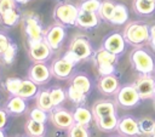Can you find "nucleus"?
I'll return each mask as SVG.
<instances>
[{
	"instance_id": "obj_42",
	"label": "nucleus",
	"mask_w": 155,
	"mask_h": 137,
	"mask_svg": "<svg viewBox=\"0 0 155 137\" xmlns=\"http://www.w3.org/2000/svg\"><path fill=\"white\" fill-rule=\"evenodd\" d=\"M63 58H65L67 61H69V62H71L73 64H76L78 62H80V61H79V58H78V57H76V56H75V55H74L73 52H70L69 50H68V51H67V52L64 53V56H63Z\"/></svg>"
},
{
	"instance_id": "obj_6",
	"label": "nucleus",
	"mask_w": 155,
	"mask_h": 137,
	"mask_svg": "<svg viewBox=\"0 0 155 137\" xmlns=\"http://www.w3.org/2000/svg\"><path fill=\"white\" fill-rule=\"evenodd\" d=\"M24 32L28 38V42H36L44 40V29L36 16H27L24 19Z\"/></svg>"
},
{
	"instance_id": "obj_1",
	"label": "nucleus",
	"mask_w": 155,
	"mask_h": 137,
	"mask_svg": "<svg viewBox=\"0 0 155 137\" xmlns=\"http://www.w3.org/2000/svg\"><path fill=\"white\" fill-rule=\"evenodd\" d=\"M122 35L127 44L136 47H140L142 45L149 41V25L143 22H131L125 27Z\"/></svg>"
},
{
	"instance_id": "obj_14",
	"label": "nucleus",
	"mask_w": 155,
	"mask_h": 137,
	"mask_svg": "<svg viewBox=\"0 0 155 137\" xmlns=\"http://www.w3.org/2000/svg\"><path fill=\"white\" fill-rule=\"evenodd\" d=\"M116 131L124 137H137L142 135L139 131L138 121L132 116H122L121 119H119Z\"/></svg>"
},
{
	"instance_id": "obj_44",
	"label": "nucleus",
	"mask_w": 155,
	"mask_h": 137,
	"mask_svg": "<svg viewBox=\"0 0 155 137\" xmlns=\"http://www.w3.org/2000/svg\"><path fill=\"white\" fill-rule=\"evenodd\" d=\"M16 1V4H19V5H23V4H27V2H29L30 0H15Z\"/></svg>"
},
{
	"instance_id": "obj_38",
	"label": "nucleus",
	"mask_w": 155,
	"mask_h": 137,
	"mask_svg": "<svg viewBox=\"0 0 155 137\" xmlns=\"http://www.w3.org/2000/svg\"><path fill=\"white\" fill-rule=\"evenodd\" d=\"M16 7H17V4L15 0H0V17L5 12H7L12 8H16Z\"/></svg>"
},
{
	"instance_id": "obj_33",
	"label": "nucleus",
	"mask_w": 155,
	"mask_h": 137,
	"mask_svg": "<svg viewBox=\"0 0 155 137\" xmlns=\"http://www.w3.org/2000/svg\"><path fill=\"white\" fill-rule=\"evenodd\" d=\"M138 126H139V131L142 135L151 136L154 127H155V121L151 118H142L140 120H138Z\"/></svg>"
},
{
	"instance_id": "obj_21",
	"label": "nucleus",
	"mask_w": 155,
	"mask_h": 137,
	"mask_svg": "<svg viewBox=\"0 0 155 137\" xmlns=\"http://www.w3.org/2000/svg\"><path fill=\"white\" fill-rule=\"evenodd\" d=\"M117 122H119V118H117L116 113H115V114L107 115V116H103V118L96 120L97 127H98L101 131H103V132H110V131L116 130Z\"/></svg>"
},
{
	"instance_id": "obj_41",
	"label": "nucleus",
	"mask_w": 155,
	"mask_h": 137,
	"mask_svg": "<svg viewBox=\"0 0 155 137\" xmlns=\"http://www.w3.org/2000/svg\"><path fill=\"white\" fill-rule=\"evenodd\" d=\"M7 115H8V114L6 113V110L0 108V129H1V130H2V129L6 126V124H7V120H8V116H7Z\"/></svg>"
},
{
	"instance_id": "obj_31",
	"label": "nucleus",
	"mask_w": 155,
	"mask_h": 137,
	"mask_svg": "<svg viewBox=\"0 0 155 137\" xmlns=\"http://www.w3.org/2000/svg\"><path fill=\"white\" fill-rule=\"evenodd\" d=\"M51 101L53 103V107H59L67 98V92L61 87H53L50 90Z\"/></svg>"
},
{
	"instance_id": "obj_46",
	"label": "nucleus",
	"mask_w": 155,
	"mask_h": 137,
	"mask_svg": "<svg viewBox=\"0 0 155 137\" xmlns=\"http://www.w3.org/2000/svg\"><path fill=\"white\" fill-rule=\"evenodd\" d=\"M151 137H155V127H154V131H153V133H151Z\"/></svg>"
},
{
	"instance_id": "obj_8",
	"label": "nucleus",
	"mask_w": 155,
	"mask_h": 137,
	"mask_svg": "<svg viewBox=\"0 0 155 137\" xmlns=\"http://www.w3.org/2000/svg\"><path fill=\"white\" fill-rule=\"evenodd\" d=\"M51 75V69L45 62H34L28 70V79H30L36 85L46 84Z\"/></svg>"
},
{
	"instance_id": "obj_19",
	"label": "nucleus",
	"mask_w": 155,
	"mask_h": 137,
	"mask_svg": "<svg viewBox=\"0 0 155 137\" xmlns=\"http://www.w3.org/2000/svg\"><path fill=\"white\" fill-rule=\"evenodd\" d=\"M94 61L97 65H115L117 61V56L109 52L104 47H101L94 53Z\"/></svg>"
},
{
	"instance_id": "obj_15",
	"label": "nucleus",
	"mask_w": 155,
	"mask_h": 137,
	"mask_svg": "<svg viewBox=\"0 0 155 137\" xmlns=\"http://www.w3.org/2000/svg\"><path fill=\"white\" fill-rule=\"evenodd\" d=\"M115 110H116L115 103L111 101H105V99L96 101L91 109L94 120H98V119L110 115V114H115Z\"/></svg>"
},
{
	"instance_id": "obj_34",
	"label": "nucleus",
	"mask_w": 155,
	"mask_h": 137,
	"mask_svg": "<svg viewBox=\"0 0 155 137\" xmlns=\"http://www.w3.org/2000/svg\"><path fill=\"white\" fill-rule=\"evenodd\" d=\"M68 137H90V132L86 126L74 124L68 129Z\"/></svg>"
},
{
	"instance_id": "obj_27",
	"label": "nucleus",
	"mask_w": 155,
	"mask_h": 137,
	"mask_svg": "<svg viewBox=\"0 0 155 137\" xmlns=\"http://www.w3.org/2000/svg\"><path fill=\"white\" fill-rule=\"evenodd\" d=\"M73 86H75L76 89H79L80 91H82L84 93H88L91 90V80L87 75L85 74H76L70 82Z\"/></svg>"
},
{
	"instance_id": "obj_30",
	"label": "nucleus",
	"mask_w": 155,
	"mask_h": 137,
	"mask_svg": "<svg viewBox=\"0 0 155 137\" xmlns=\"http://www.w3.org/2000/svg\"><path fill=\"white\" fill-rule=\"evenodd\" d=\"M67 97L73 102V103H76V104H80V103H84L85 99H86V93H84L82 91H80L79 89H76L75 86H73L71 84L69 85L68 90H67Z\"/></svg>"
},
{
	"instance_id": "obj_22",
	"label": "nucleus",
	"mask_w": 155,
	"mask_h": 137,
	"mask_svg": "<svg viewBox=\"0 0 155 137\" xmlns=\"http://www.w3.org/2000/svg\"><path fill=\"white\" fill-rule=\"evenodd\" d=\"M39 90H38V85L35 82H33L30 79H24L22 81V85L19 87V91L17 93V96L24 98V99H29L33 98L38 95Z\"/></svg>"
},
{
	"instance_id": "obj_26",
	"label": "nucleus",
	"mask_w": 155,
	"mask_h": 137,
	"mask_svg": "<svg viewBox=\"0 0 155 137\" xmlns=\"http://www.w3.org/2000/svg\"><path fill=\"white\" fill-rule=\"evenodd\" d=\"M73 116H74V121L75 124H79V125H84V126H88L93 115H92V112L88 110L87 108L85 107H78L74 113H73Z\"/></svg>"
},
{
	"instance_id": "obj_7",
	"label": "nucleus",
	"mask_w": 155,
	"mask_h": 137,
	"mask_svg": "<svg viewBox=\"0 0 155 137\" xmlns=\"http://www.w3.org/2000/svg\"><path fill=\"white\" fill-rule=\"evenodd\" d=\"M50 119H51V122L56 127L62 129V130H68L75 124L73 113H70L69 110L62 107H54L50 112Z\"/></svg>"
},
{
	"instance_id": "obj_12",
	"label": "nucleus",
	"mask_w": 155,
	"mask_h": 137,
	"mask_svg": "<svg viewBox=\"0 0 155 137\" xmlns=\"http://www.w3.org/2000/svg\"><path fill=\"white\" fill-rule=\"evenodd\" d=\"M125 46H126V41L124 39V35L114 32L111 34H109L107 38H104L102 47H104L105 50H108L109 52L119 56L125 51Z\"/></svg>"
},
{
	"instance_id": "obj_32",
	"label": "nucleus",
	"mask_w": 155,
	"mask_h": 137,
	"mask_svg": "<svg viewBox=\"0 0 155 137\" xmlns=\"http://www.w3.org/2000/svg\"><path fill=\"white\" fill-rule=\"evenodd\" d=\"M22 81H23V79H21V78H7L5 81V89L8 91V93L11 96H16L19 91Z\"/></svg>"
},
{
	"instance_id": "obj_48",
	"label": "nucleus",
	"mask_w": 155,
	"mask_h": 137,
	"mask_svg": "<svg viewBox=\"0 0 155 137\" xmlns=\"http://www.w3.org/2000/svg\"><path fill=\"white\" fill-rule=\"evenodd\" d=\"M151 1H154V2H155V0H151Z\"/></svg>"
},
{
	"instance_id": "obj_43",
	"label": "nucleus",
	"mask_w": 155,
	"mask_h": 137,
	"mask_svg": "<svg viewBox=\"0 0 155 137\" xmlns=\"http://www.w3.org/2000/svg\"><path fill=\"white\" fill-rule=\"evenodd\" d=\"M149 45H150V47L155 51V34H153V35H150V38H149Z\"/></svg>"
},
{
	"instance_id": "obj_39",
	"label": "nucleus",
	"mask_w": 155,
	"mask_h": 137,
	"mask_svg": "<svg viewBox=\"0 0 155 137\" xmlns=\"http://www.w3.org/2000/svg\"><path fill=\"white\" fill-rule=\"evenodd\" d=\"M11 42H12V40L8 38V35H6L5 33L0 32V57L7 50V47L10 46Z\"/></svg>"
},
{
	"instance_id": "obj_5",
	"label": "nucleus",
	"mask_w": 155,
	"mask_h": 137,
	"mask_svg": "<svg viewBox=\"0 0 155 137\" xmlns=\"http://www.w3.org/2000/svg\"><path fill=\"white\" fill-rule=\"evenodd\" d=\"M65 39V27L54 23L48 27L44 33V40L52 48V51L58 50Z\"/></svg>"
},
{
	"instance_id": "obj_10",
	"label": "nucleus",
	"mask_w": 155,
	"mask_h": 137,
	"mask_svg": "<svg viewBox=\"0 0 155 137\" xmlns=\"http://www.w3.org/2000/svg\"><path fill=\"white\" fill-rule=\"evenodd\" d=\"M68 50L73 52L79 58V61L86 59L93 53L91 42L84 36H75L74 39H71Z\"/></svg>"
},
{
	"instance_id": "obj_45",
	"label": "nucleus",
	"mask_w": 155,
	"mask_h": 137,
	"mask_svg": "<svg viewBox=\"0 0 155 137\" xmlns=\"http://www.w3.org/2000/svg\"><path fill=\"white\" fill-rule=\"evenodd\" d=\"M0 137H6V135H5V132H4V131H2L1 129H0Z\"/></svg>"
},
{
	"instance_id": "obj_3",
	"label": "nucleus",
	"mask_w": 155,
	"mask_h": 137,
	"mask_svg": "<svg viewBox=\"0 0 155 137\" xmlns=\"http://www.w3.org/2000/svg\"><path fill=\"white\" fill-rule=\"evenodd\" d=\"M79 11V6H75L74 4H59L53 10V18L56 23L63 27H74L76 25Z\"/></svg>"
},
{
	"instance_id": "obj_11",
	"label": "nucleus",
	"mask_w": 155,
	"mask_h": 137,
	"mask_svg": "<svg viewBox=\"0 0 155 137\" xmlns=\"http://www.w3.org/2000/svg\"><path fill=\"white\" fill-rule=\"evenodd\" d=\"M28 53H29V58L33 62H46L52 55V48L47 45L45 40H40L29 44Z\"/></svg>"
},
{
	"instance_id": "obj_35",
	"label": "nucleus",
	"mask_w": 155,
	"mask_h": 137,
	"mask_svg": "<svg viewBox=\"0 0 155 137\" xmlns=\"http://www.w3.org/2000/svg\"><path fill=\"white\" fill-rule=\"evenodd\" d=\"M101 0H84L79 8L81 11H87V12H98L99 10V6H101Z\"/></svg>"
},
{
	"instance_id": "obj_24",
	"label": "nucleus",
	"mask_w": 155,
	"mask_h": 137,
	"mask_svg": "<svg viewBox=\"0 0 155 137\" xmlns=\"http://www.w3.org/2000/svg\"><path fill=\"white\" fill-rule=\"evenodd\" d=\"M25 132L29 137H44L46 132V127L44 122H39L33 119H29L25 122Z\"/></svg>"
},
{
	"instance_id": "obj_9",
	"label": "nucleus",
	"mask_w": 155,
	"mask_h": 137,
	"mask_svg": "<svg viewBox=\"0 0 155 137\" xmlns=\"http://www.w3.org/2000/svg\"><path fill=\"white\" fill-rule=\"evenodd\" d=\"M140 99H150L154 98V87H155V80L149 74H140L136 81L132 84Z\"/></svg>"
},
{
	"instance_id": "obj_18",
	"label": "nucleus",
	"mask_w": 155,
	"mask_h": 137,
	"mask_svg": "<svg viewBox=\"0 0 155 137\" xmlns=\"http://www.w3.org/2000/svg\"><path fill=\"white\" fill-rule=\"evenodd\" d=\"M5 110L11 115H21L27 110V102L19 96H11L5 105Z\"/></svg>"
},
{
	"instance_id": "obj_29",
	"label": "nucleus",
	"mask_w": 155,
	"mask_h": 137,
	"mask_svg": "<svg viewBox=\"0 0 155 137\" xmlns=\"http://www.w3.org/2000/svg\"><path fill=\"white\" fill-rule=\"evenodd\" d=\"M19 19H21V13L16 7L4 13L0 17V23H2L5 27H13L19 22Z\"/></svg>"
},
{
	"instance_id": "obj_28",
	"label": "nucleus",
	"mask_w": 155,
	"mask_h": 137,
	"mask_svg": "<svg viewBox=\"0 0 155 137\" xmlns=\"http://www.w3.org/2000/svg\"><path fill=\"white\" fill-rule=\"evenodd\" d=\"M115 5H116V4H115L114 1H111V0H103V1L101 2L99 10H98V12H97L98 17H99L101 19H103V21L109 22L110 17H111V15H113V12H114Z\"/></svg>"
},
{
	"instance_id": "obj_17",
	"label": "nucleus",
	"mask_w": 155,
	"mask_h": 137,
	"mask_svg": "<svg viewBox=\"0 0 155 137\" xmlns=\"http://www.w3.org/2000/svg\"><path fill=\"white\" fill-rule=\"evenodd\" d=\"M99 24V17L96 12H87V11H79L76 25L82 29H92Z\"/></svg>"
},
{
	"instance_id": "obj_25",
	"label": "nucleus",
	"mask_w": 155,
	"mask_h": 137,
	"mask_svg": "<svg viewBox=\"0 0 155 137\" xmlns=\"http://www.w3.org/2000/svg\"><path fill=\"white\" fill-rule=\"evenodd\" d=\"M35 97H36V107H39L40 109L50 113L54 108L53 103L51 101L50 90H41V91L38 92V95Z\"/></svg>"
},
{
	"instance_id": "obj_37",
	"label": "nucleus",
	"mask_w": 155,
	"mask_h": 137,
	"mask_svg": "<svg viewBox=\"0 0 155 137\" xmlns=\"http://www.w3.org/2000/svg\"><path fill=\"white\" fill-rule=\"evenodd\" d=\"M47 118H48L47 112L40 109L39 107L33 108V109L30 110V113H29V119H33V120L39 121V122H44V124H45L46 120H47Z\"/></svg>"
},
{
	"instance_id": "obj_36",
	"label": "nucleus",
	"mask_w": 155,
	"mask_h": 137,
	"mask_svg": "<svg viewBox=\"0 0 155 137\" xmlns=\"http://www.w3.org/2000/svg\"><path fill=\"white\" fill-rule=\"evenodd\" d=\"M16 55H17V45L12 41V42L10 44V46L7 47V50L2 53L1 58L4 59V62H5L6 64H11V63L13 62V59L16 58Z\"/></svg>"
},
{
	"instance_id": "obj_47",
	"label": "nucleus",
	"mask_w": 155,
	"mask_h": 137,
	"mask_svg": "<svg viewBox=\"0 0 155 137\" xmlns=\"http://www.w3.org/2000/svg\"><path fill=\"white\" fill-rule=\"evenodd\" d=\"M154 107H155V87H154Z\"/></svg>"
},
{
	"instance_id": "obj_13",
	"label": "nucleus",
	"mask_w": 155,
	"mask_h": 137,
	"mask_svg": "<svg viewBox=\"0 0 155 137\" xmlns=\"http://www.w3.org/2000/svg\"><path fill=\"white\" fill-rule=\"evenodd\" d=\"M74 67L75 64H73L71 62L67 61L65 58H59L52 62L50 69H51V74L61 80H65L68 78H70V75L74 72Z\"/></svg>"
},
{
	"instance_id": "obj_20",
	"label": "nucleus",
	"mask_w": 155,
	"mask_h": 137,
	"mask_svg": "<svg viewBox=\"0 0 155 137\" xmlns=\"http://www.w3.org/2000/svg\"><path fill=\"white\" fill-rule=\"evenodd\" d=\"M127 19H128V10H127V7L124 4H116L109 22L111 24H115V25H122V24H125L127 22Z\"/></svg>"
},
{
	"instance_id": "obj_4",
	"label": "nucleus",
	"mask_w": 155,
	"mask_h": 137,
	"mask_svg": "<svg viewBox=\"0 0 155 137\" xmlns=\"http://www.w3.org/2000/svg\"><path fill=\"white\" fill-rule=\"evenodd\" d=\"M140 101L142 99L133 85L122 86L116 92V103L124 108L136 107Z\"/></svg>"
},
{
	"instance_id": "obj_40",
	"label": "nucleus",
	"mask_w": 155,
	"mask_h": 137,
	"mask_svg": "<svg viewBox=\"0 0 155 137\" xmlns=\"http://www.w3.org/2000/svg\"><path fill=\"white\" fill-rule=\"evenodd\" d=\"M97 69L102 76H105V75H111L115 72V65H97Z\"/></svg>"
},
{
	"instance_id": "obj_23",
	"label": "nucleus",
	"mask_w": 155,
	"mask_h": 137,
	"mask_svg": "<svg viewBox=\"0 0 155 137\" xmlns=\"http://www.w3.org/2000/svg\"><path fill=\"white\" fill-rule=\"evenodd\" d=\"M133 10L140 16H150L155 11V2L151 0H133Z\"/></svg>"
},
{
	"instance_id": "obj_2",
	"label": "nucleus",
	"mask_w": 155,
	"mask_h": 137,
	"mask_svg": "<svg viewBox=\"0 0 155 137\" xmlns=\"http://www.w3.org/2000/svg\"><path fill=\"white\" fill-rule=\"evenodd\" d=\"M130 61L132 67L139 73V74H151L155 70V62L153 56L142 47H136L131 55Z\"/></svg>"
},
{
	"instance_id": "obj_16",
	"label": "nucleus",
	"mask_w": 155,
	"mask_h": 137,
	"mask_svg": "<svg viewBox=\"0 0 155 137\" xmlns=\"http://www.w3.org/2000/svg\"><path fill=\"white\" fill-rule=\"evenodd\" d=\"M97 87H98V90H99L102 93H104V95H113V93H116L117 90L120 89L119 79H117L116 76H114L113 74H111V75L102 76V78L98 80Z\"/></svg>"
}]
</instances>
